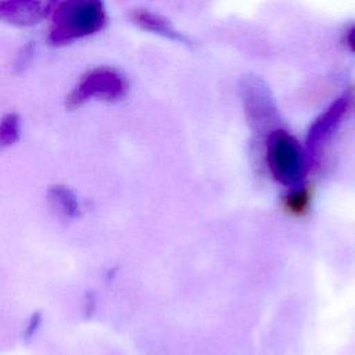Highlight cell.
<instances>
[{"label":"cell","instance_id":"cell-1","mask_svg":"<svg viewBox=\"0 0 355 355\" xmlns=\"http://www.w3.org/2000/svg\"><path fill=\"white\" fill-rule=\"evenodd\" d=\"M104 22L103 0H62L53 15L50 40L54 44L71 43L97 32Z\"/></svg>","mask_w":355,"mask_h":355},{"label":"cell","instance_id":"cell-2","mask_svg":"<svg viewBox=\"0 0 355 355\" xmlns=\"http://www.w3.org/2000/svg\"><path fill=\"white\" fill-rule=\"evenodd\" d=\"M266 165L277 183L294 187L304 182L309 159L306 150L298 140L288 132L279 129L268 136Z\"/></svg>","mask_w":355,"mask_h":355},{"label":"cell","instance_id":"cell-3","mask_svg":"<svg viewBox=\"0 0 355 355\" xmlns=\"http://www.w3.org/2000/svg\"><path fill=\"white\" fill-rule=\"evenodd\" d=\"M126 83L123 78L112 69L100 68L89 72L80 83L69 94L67 104L69 108H76L89 98L116 100L123 96Z\"/></svg>","mask_w":355,"mask_h":355},{"label":"cell","instance_id":"cell-4","mask_svg":"<svg viewBox=\"0 0 355 355\" xmlns=\"http://www.w3.org/2000/svg\"><path fill=\"white\" fill-rule=\"evenodd\" d=\"M348 103L349 101L347 96L338 97L319 116H316V119L309 126L305 141L309 164L319 157L324 144L330 140V137L340 126L348 110Z\"/></svg>","mask_w":355,"mask_h":355},{"label":"cell","instance_id":"cell-5","mask_svg":"<svg viewBox=\"0 0 355 355\" xmlns=\"http://www.w3.org/2000/svg\"><path fill=\"white\" fill-rule=\"evenodd\" d=\"M57 0H3L1 11L4 18L22 24H35L43 18Z\"/></svg>","mask_w":355,"mask_h":355},{"label":"cell","instance_id":"cell-6","mask_svg":"<svg viewBox=\"0 0 355 355\" xmlns=\"http://www.w3.org/2000/svg\"><path fill=\"white\" fill-rule=\"evenodd\" d=\"M311 200H312L311 189L308 186L298 184L291 187V190L286 194L283 200V207L288 214L294 216H302L308 212L311 207Z\"/></svg>","mask_w":355,"mask_h":355},{"label":"cell","instance_id":"cell-7","mask_svg":"<svg viewBox=\"0 0 355 355\" xmlns=\"http://www.w3.org/2000/svg\"><path fill=\"white\" fill-rule=\"evenodd\" d=\"M49 197L53 205H55L64 215L76 216L79 214V204L73 193L65 186H54L49 191Z\"/></svg>","mask_w":355,"mask_h":355},{"label":"cell","instance_id":"cell-8","mask_svg":"<svg viewBox=\"0 0 355 355\" xmlns=\"http://www.w3.org/2000/svg\"><path fill=\"white\" fill-rule=\"evenodd\" d=\"M135 21L137 25H140L141 28H144L147 31H153V32H157V33H161V35H165L169 37H176L175 32L171 29V26L164 19H161L159 17L153 15L150 12H146V11L136 12Z\"/></svg>","mask_w":355,"mask_h":355},{"label":"cell","instance_id":"cell-9","mask_svg":"<svg viewBox=\"0 0 355 355\" xmlns=\"http://www.w3.org/2000/svg\"><path fill=\"white\" fill-rule=\"evenodd\" d=\"M19 136V123L15 115H8L4 118L1 125V144H12Z\"/></svg>","mask_w":355,"mask_h":355},{"label":"cell","instance_id":"cell-10","mask_svg":"<svg viewBox=\"0 0 355 355\" xmlns=\"http://www.w3.org/2000/svg\"><path fill=\"white\" fill-rule=\"evenodd\" d=\"M347 44L355 53V26H352L347 33Z\"/></svg>","mask_w":355,"mask_h":355}]
</instances>
